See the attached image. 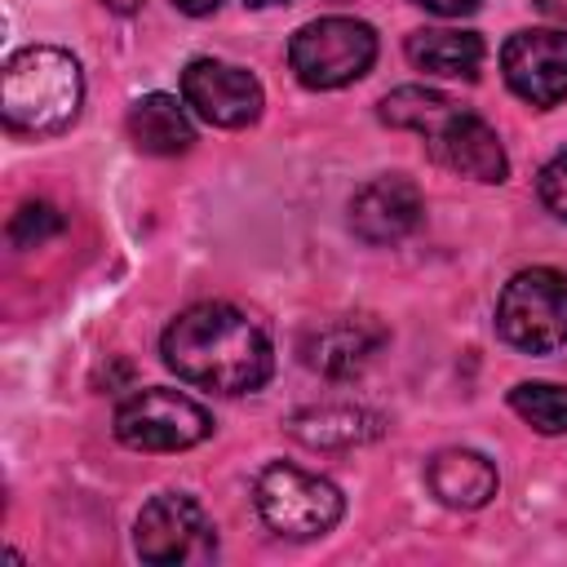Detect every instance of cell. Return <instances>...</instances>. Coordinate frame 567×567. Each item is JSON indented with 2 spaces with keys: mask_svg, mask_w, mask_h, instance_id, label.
I'll return each mask as SVG.
<instances>
[{
  "mask_svg": "<svg viewBox=\"0 0 567 567\" xmlns=\"http://www.w3.org/2000/svg\"><path fill=\"white\" fill-rule=\"evenodd\" d=\"M385 341H390V332L372 315H328L315 328H306L297 350L310 372H319L328 381H350L377 359V350Z\"/></svg>",
  "mask_w": 567,
  "mask_h": 567,
  "instance_id": "obj_11",
  "label": "cell"
},
{
  "mask_svg": "<svg viewBox=\"0 0 567 567\" xmlns=\"http://www.w3.org/2000/svg\"><path fill=\"white\" fill-rule=\"evenodd\" d=\"M62 230V213L53 208V204H44V199H35V204H22L18 213H13V221H9V239H13V248H40L49 235H58Z\"/></svg>",
  "mask_w": 567,
  "mask_h": 567,
  "instance_id": "obj_18",
  "label": "cell"
},
{
  "mask_svg": "<svg viewBox=\"0 0 567 567\" xmlns=\"http://www.w3.org/2000/svg\"><path fill=\"white\" fill-rule=\"evenodd\" d=\"M509 408L536 434H567V385L558 381H518L509 390Z\"/></svg>",
  "mask_w": 567,
  "mask_h": 567,
  "instance_id": "obj_17",
  "label": "cell"
},
{
  "mask_svg": "<svg viewBox=\"0 0 567 567\" xmlns=\"http://www.w3.org/2000/svg\"><path fill=\"white\" fill-rule=\"evenodd\" d=\"M252 501H257L261 523L288 540L328 536L346 514V496L337 483H328L301 465H288V461H275L257 474Z\"/></svg>",
  "mask_w": 567,
  "mask_h": 567,
  "instance_id": "obj_4",
  "label": "cell"
},
{
  "mask_svg": "<svg viewBox=\"0 0 567 567\" xmlns=\"http://www.w3.org/2000/svg\"><path fill=\"white\" fill-rule=\"evenodd\" d=\"M133 545L155 567L177 563H208L217 554V527L204 514V505L186 492H159L142 505L133 523Z\"/></svg>",
  "mask_w": 567,
  "mask_h": 567,
  "instance_id": "obj_8",
  "label": "cell"
},
{
  "mask_svg": "<svg viewBox=\"0 0 567 567\" xmlns=\"http://www.w3.org/2000/svg\"><path fill=\"white\" fill-rule=\"evenodd\" d=\"M182 102L213 128H248L261 106V80L235 62H217V58H195L182 71Z\"/></svg>",
  "mask_w": 567,
  "mask_h": 567,
  "instance_id": "obj_9",
  "label": "cell"
},
{
  "mask_svg": "<svg viewBox=\"0 0 567 567\" xmlns=\"http://www.w3.org/2000/svg\"><path fill=\"white\" fill-rule=\"evenodd\" d=\"M425 483H430L434 501L447 505V509H483V505L496 496L501 474H496V465H492L483 452H474V447H443V452L430 456Z\"/></svg>",
  "mask_w": 567,
  "mask_h": 567,
  "instance_id": "obj_13",
  "label": "cell"
},
{
  "mask_svg": "<svg viewBox=\"0 0 567 567\" xmlns=\"http://www.w3.org/2000/svg\"><path fill=\"white\" fill-rule=\"evenodd\" d=\"M412 4H421V9L434 13V18H465V13H474L483 0H412Z\"/></svg>",
  "mask_w": 567,
  "mask_h": 567,
  "instance_id": "obj_20",
  "label": "cell"
},
{
  "mask_svg": "<svg viewBox=\"0 0 567 567\" xmlns=\"http://www.w3.org/2000/svg\"><path fill=\"white\" fill-rule=\"evenodd\" d=\"M164 363L199 390L213 394H252L275 372V346L257 319L226 301H199L182 310L159 337Z\"/></svg>",
  "mask_w": 567,
  "mask_h": 567,
  "instance_id": "obj_1",
  "label": "cell"
},
{
  "mask_svg": "<svg viewBox=\"0 0 567 567\" xmlns=\"http://www.w3.org/2000/svg\"><path fill=\"white\" fill-rule=\"evenodd\" d=\"M182 13H190V18H204V13H213L221 0H173Z\"/></svg>",
  "mask_w": 567,
  "mask_h": 567,
  "instance_id": "obj_21",
  "label": "cell"
},
{
  "mask_svg": "<svg viewBox=\"0 0 567 567\" xmlns=\"http://www.w3.org/2000/svg\"><path fill=\"white\" fill-rule=\"evenodd\" d=\"M536 195H540V204H545L558 221H567V151H558V155L540 168V177H536Z\"/></svg>",
  "mask_w": 567,
  "mask_h": 567,
  "instance_id": "obj_19",
  "label": "cell"
},
{
  "mask_svg": "<svg viewBox=\"0 0 567 567\" xmlns=\"http://www.w3.org/2000/svg\"><path fill=\"white\" fill-rule=\"evenodd\" d=\"M244 4H252V9H270V4H288V0H244Z\"/></svg>",
  "mask_w": 567,
  "mask_h": 567,
  "instance_id": "obj_23",
  "label": "cell"
},
{
  "mask_svg": "<svg viewBox=\"0 0 567 567\" xmlns=\"http://www.w3.org/2000/svg\"><path fill=\"white\" fill-rule=\"evenodd\" d=\"M403 53L416 71L430 75H456V80H474L483 66V35L478 31H456V27H421L403 40Z\"/></svg>",
  "mask_w": 567,
  "mask_h": 567,
  "instance_id": "obj_15",
  "label": "cell"
},
{
  "mask_svg": "<svg viewBox=\"0 0 567 567\" xmlns=\"http://www.w3.org/2000/svg\"><path fill=\"white\" fill-rule=\"evenodd\" d=\"M84 102V71L58 44H27L4 62L0 75V115L9 133L58 137L75 124Z\"/></svg>",
  "mask_w": 567,
  "mask_h": 567,
  "instance_id": "obj_3",
  "label": "cell"
},
{
  "mask_svg": "<svg viewBox=\"0 0 567 567\" xmlns=\"http://www.w3.org/2000/svg\"><path fill=\"white\" fill-rule=\"evenodd\" d=\"M496 332L523 354L567 346V275L554 266L518 270L496 297Z\"/></svg>",
  "mask_w": 567,
  "mask_h": 567,
  "instance_id": "obj_6",
  "label": "cell"
},
{
  "mask_svg": "<svg viewBox=\"0 0 567 567\" xmlns=\"http://www.w3.org/2000/svg\"><path fill=\"white\" fill-rule=\"evenodd\" d=\"M377 62V31L363 18L328 13L292 31L288 66L306 89H346Z\"/></svg>",
  "mask_w": 567,
  "mask_h": 567,
  "instance_id": "obj_5",
  "label": "cell"
},
{
  "mask_svg": "<svg viewBox=\"0 0 567 567\" xmlns=\"http://www.w3.org/2000/svg\"><path fill=\"white\" fill-rule=\"evenodd\" d=\"M292 434L306 447H354L381 434V416L368 408H350V403H323V408L297 412Z\"/></svg>",
  "mask_w": 567,
  "mask_h": 567,
  "instance_id": "obj_16",
  "label": "cell"
},
{
  "mask_svg": "<svg viewBox=\"0 0 567 567\" xmlns=\"http://www.w3.org/2000/svg\"><path fill=\"white\" fill-rule=\"evenodd\" d=\"M421 213L425 199L416 182L403 173H381L350 195V230L363 244H399L421 226Z\"/></svg>",
  "mask_w": 567,
  "mask_h": 567,
  "instance_id": "obj_12",
  "label": "cell"
},
{
  "mask_svg": "<svg viewBox=\"0 0 567 567\" xmlns=\"http://www.w3.org/2000/svg\"><path fill=\"white\" fill-rule=\"evenodd\" d=\"M102 4H106V9H115V13H133L142 0H102Z\"/></svg>",
  "mask_w": 567,
  "mask_h": 567,
  "instance_id": "obj_22",
  "label": "cell"
},
{
  "mask_svg": "<svg viewBox=\"0 0 567 567\" xmlns=\"http://www.w3.org/2000/svg\"><path fill=\"white\" fill-rule=\"evenodd\" d=\"M128 142L142 155H182L195 146V124L186 115V102L173 93H142L124 115Z\"/></svg>",
  "mask_w": 567,
  "mask_h": 567,
  "instance_id": "obj_14",
  "label": "cell"
},
{
  "mask_svg": "<svg viewBox=\"0 0 567 567\" xmlns=\"http://www.w3.org/2000/svg\"><path fill=\"white\" fill-rule=\"evenodd\" d=\"M501 71H505V84L549 111L567 97V31L558 27H532V31H514L501 49Z\"/></svg>",
  "mask_w": 567,
  "mask_h": 567,
  "instance_id": "obj_10",
  "label": "cell"
},
{
  "mask_svg": "<svg viewBox=\"0 0 567 567\" xmlns=\"http://www.w3.org/2000/svg\"><path fill=\"white\" fill-rule=\"evenodd\" d=\"M381 120L390 128H408L421 133L434 164H443L456 177H474V182H505L509 177V159L505 146L496 137V128L465 111L461 102H452L439 89H421V84H403L394 93L381 97Z\"/></svg>",
  "mask_w": 567,
  "mask_h": 567,
  "instance_id": "obj_2",
  "label": "cell"
},
{
  "mask_svg": "<svg viewBox=\"0 0 567 567\" xmlns=\"http://www.w3.org/2000/svg\"><path fill=\"white\" fill-rule=\"evenodd\" d=\"M213 434V416L182 390L151 385L115 408V439L133 452H186Z\"/></svg>",
  "mask_w": 567,
  "mask_h": 567,
  "instance_id": "obj_7",
  "label": "cell"
}]
</instances>
